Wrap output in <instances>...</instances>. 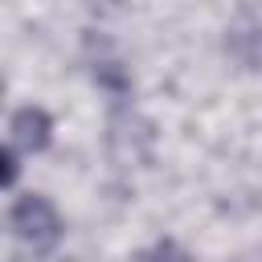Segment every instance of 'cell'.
I'll return each mask as SVG.
<instances>
[{"label":"cell","mask_w":262,"mask_h":262,"mask_svg":"<svg viewBox=\"0 0 262 262\" xmlns=\"http://www.w3.org/2000/svg\"><path fill=\"white\" fill-rule=\"evenodd\" d=\"M8 225H12L16 242L33 246L37 254L53 250V246H57V237H61V217H57V209H53L41 192L20 196V201L12 205V213H8Z\"/></svg>","instance_id":"cell-1"},{"label":"cell","mask_w":262,"mask_h":262,"mask_svg":"<svg viewBox=\"0 0 262 262\" xmlns=\"http://www.w3.org/2000/svg\"><path fill=\"white\" fill-rule=\"evenodd\" d=\"M49 131H53V123H49V115L41 106H20L12 115V123H8V143L16 151H45Z\"/></svg>","instance_id":"cell-2"},{"label":"cell","mask_w":262,"mask_h":262,"mask_svg":"<svg viewBox=\"0 0 262 262\" xmlns=\"http://www.w3.org/2000/svg\"><path fill=\"white\" fill-rule=\"evenodd\" d=\"M16 156H20V151L8 143V147H4V188H12V184H16V168H20V164H16Z\"/></svg>","instance_id":"cell-3"}]
</instances>
